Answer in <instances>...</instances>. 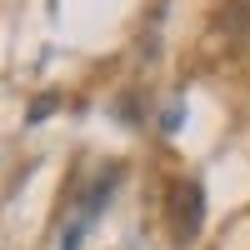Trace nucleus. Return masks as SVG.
<instances>
[{"label": "nucleus", "mask_w": 250, "mask_h": 250, "mask_svg": "<svg viewBox=\"0 0 250 250\" xmlns=\"http://www.w3.org/2000/svg\"><path fill=\"white\" fill-rule=\"evenodd\" d=\"M200 220H205V195L195 180H180L170 190V225H175V240H195L200 235Z\"/></svg>", "instance_id": "obj_1"}, {"label": "nucleus", "mask_w": 250, "mask_h": 250, "mask_svg": "<svg viewBox=\"0 0 250 250\" xmlns=\"http://www.w3.org/2000/svg\"><path fill=\"white\" fill-rule=\"evenodd\" d=\"M220 30L225 35H250V0H230L220 10Z\"/></svg>", "instance_id": "obj_2"}]
</instances>
